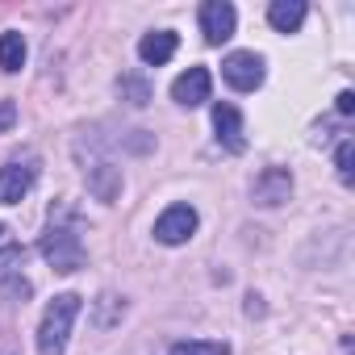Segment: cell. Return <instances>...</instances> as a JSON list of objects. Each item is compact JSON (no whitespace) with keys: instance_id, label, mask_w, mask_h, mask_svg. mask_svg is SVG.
<instances>
[{"instance_id":"6da1fadb","label":"cell","mask_w":355,"mask_h":355,"mask_svg":"<svg viewBox=\"0 0 355 355\" xmlns=\"http://www.w3.org/2000/svg\"><path fill=\"white\" fill-rule=\"evenodd\" d=\"M80 297L76 293H63L46 305L42 313V326H38V355H63L67 351V338H71V326L80 318Z\"/></svg>"},{"instance_id":"7a4b0ae2","label":"cell","mask_w":355,"mask_h":355,"mask_svg":"<svg viewBox=\"0 0 355 355\" xmlns=\"http://www.w3.org/2000/svg\"><path fill=\"white\" fill-rule=\"evenodd\" d=\"M38 251H42V259H46L55 272H63V276L84 268V243H80V234H76L71 226H55V222H51V230L42 234Z\"/></svg>"},{"instance_id":"3957f363","label":"cell","mask_w":355,"mask_h":355,"mask_svg":"<svg viewBox=\"0 0 355 355\" xmlns=\"http://www.w3.org/2000/svg\"><path fill=\"white\" fill-rule=\"evenodd\" d=\"M197 234V209L193 205H167L155 222V239L163 247H180Z\"/></svg>"},{"instance_id":"277c9868","label":"cell","mask_w":355,"mask_h":355,"mask_svg":"<svg viewBox=\"0 0 355 355\" xmlns=\"http://www.w3.org/2000/svg\"><path fill=\"white\" fill-rule=\"evenodd\" d=\"M222 80H226L234 92H255V88L263 84V59H259L255 51H234V55H226V63H222Z\"/></svg>"},{"instance_id":"5b68a950","label":"cell","mask_w":355,"mask_h":355,"mask_svg":"<svg viewBox=\"0 0 355 355\" xmlns=\"http://www.w3.org/2000/svg\"><path fill=\"white\" fill-rule=\"evenodd\" d=\"M234 26H239V13L230 0H205L201 5V34L209 46H222L226 38H234Z\"/></svg>"},{"instance_id":"8992f818","label":"cell","mask_w":355,"mask_h":355,"mask_svg":"<svg viewBox=\"0 0 355 355\" xmlns=\"http://www.w3.org/2000/svg\"><path fill=\"white\" fill-rule=\"evenodd\" d=\"M251 197H255V205H268V209L284 205L293 197V171L288 167H263L251 184Z\"/></svg>"},{"instance_id":"52a82bcc","label":"cell","mask_w":355,"mask_h":355,"mask_svg":"<svg viewBox=\"0 0 355 355\" xmlns=\"http://www.w3.org/2000/svg\"><path fill=\"white\" fill-rule=\"evenodd\" d=\"M209 92H214V76H209L205 67H189L184 76H175V84H171V101H175V105H184V109L205 105Z\"/></svg>"},{"instance_id":"ba28073f","label":"cell","mask_w":355,"mask_h":355,"mask_svg":"<svg viewBox=\"0 0 355 355\" xmlns=\"http://www.w3.org/2000/svg\"><path fill=\"white\" fill-rule=\"evenodd\" d=\"M38 180V167L34 163H9L0 167V205H17Z\"/></svg>"},{"instance_id":"9c48e42d","label":"cell","mask_w":355,"mask_h":355,"mask_svg":"<svg viewBox=\"0 0 355 355\" xmlns=\"http://www.w3.org/2000/svg\"><path fill=\"white\" fill-rule=\"evenodd\" d=\"M214 130H218V142H222L226 150H234V155L247 150V138H243V113H239L234 105H226V101L214 105Z\"/></svg>"},{"instance_id":"30bf717a","label":"cell","mask_w":355,"mask_h":355,"mask_svg":"<svg viewBox=\"0 0 355 355\" xmlns=\"http://www.w3.org/2000/svg\"><path fill=\"white\" fill-rule=\"evenodd\" d=\"M88 193H92L96 201L113 205V201L121 197V167H113V163H96V167H88Z\"/></svg>"},{"instance_id":"8fae6325","label":"cell","mask_w":355,"mask_h":355,"mask_svg":"<svg viewBox=\"0 0 355 355\" xmlns=\"http://www.w3.org/2000/svg\"><path fill=\"white\" fill-rule=\"evenodd\" d=\"M175 46H180V38H175L171 30H155V34H146V38L138 42V59H142L146 67H163V63L175 55Z\"/></svg>"},{"instance_id":"7c38bea8","label":"cell","mask_w":355,"mask_h":355,"mask_svg":"<svg viewBox=\"0 0 355 355\" xmlns=\"http://www.w3.org/2000/svg\"><path fill=\"white\" fill-rule=\"evenodd\" d=\"M268 21H272L276 34H297L301 21H305V5H301V0H272Z\"/></svg>"},{"instance_id":"4fadbf2b","label":"cell","mask_w":355,"mask_h":355,"mask_svg":"<svg viewBox=\"0 0 355 355\" xmlns=\"http://www.w3.org/2000/svg\"><path fill=\"white\" fill-rule=\"evenodd\" d=\"M26 67V38L17 30L0 34V71H21Z\"/></svg>"},{"instance_id":"5bb4252c","label":"cell","mask_w":355,"mask_h":355,"mask_svg":"<svg viewBox=\"0 0 355 355\" xmlns=\"http://www.w3.org/2000/svg\"><path fill=\"white\" fill-rule=\"evenodd\" d=\"M167 355H230V347L218 338H180V343H171Z\"/></svg>"},{"instance_id":"9a60e30c","label":"cell","mask_w":355,"mask_h":355,"mask_svg":"<svg viewBox=\"0 0 355 355\" xmlns=\"http://www.w3.org/2000/svg\"><path fill=\"white\" fill-rule=\"evenodd\" d=\"M351 163H355V146H351V138H343L338 150H334V167H338V180H343V184L355 180V167H351Z\"/></svg>"},{"instance_id":"2e32d148","label":"cell","mask_w":355,"mask_h":355,"mask_svg":"<svg viewBox=\"0 0 355 355\" xmlns=\"http://www.w3.org/2000/svg\"><path fill=\"white\" fill-rule=\"evenodd\" d=\"M117 88H121V96H125L130 105H146V101H150V88H146L142 80H134V76H121Z\"/></svg>"},{"instance_id":"e0dca14e","label":"cell","mask_w":355,"mask_h":355,"mask_svg":"<svg viewBox=\"0 0 355 355\" xmlns=\"http://www.w3.org/2000/svg\"><path fill=\"white\" fill-rule=\"evenodd\" d=\"M17 125V105L13 101H0V134H9Z\"/></svg>"},{"instance_id":"ac0fdd59","label":"cell","mask_w":355,"mask_h":355,"mask_svg":"<svg viewBox=\"0 0 355 355\" xmlns=\"http://www.w3.org/2000/svg\"><path fill=\"white\" fill-rule=\"evenodd\" d=\"M334 109H338V113L347 117V113L355 109V92H338V105H334Z\"/></svg>"},{"instance_id":"d6986e66","label":"cell","mask_w":355,"mask_h":355,"mask_svg":"<svg viewBox=\"0 0 355 355\" xmlns=\"http://www.w3.org/2000/svg\"><path fill=\"white\" fill-rule=\"evenodd\" d=\"M0 234H5V226H0Z\"/></svg>"}]
</instances>
